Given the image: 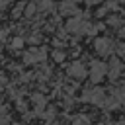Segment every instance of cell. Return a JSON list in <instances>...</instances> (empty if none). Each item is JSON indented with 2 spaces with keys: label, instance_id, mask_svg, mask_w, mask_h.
Returning a JSON list of instances; mask_svg holds the SVG:
<instances>
[{
  "label": "cell",
  "instance_id": "cell-13",
  "mask_svg": "<svg viewBox=\"0 0 125 125\" xmlns=\"http://www.w3.org/2000/svg\"><path fill=\"white\" fill-rule=\"evenodd\" d=\"M23 8H25V4H23V2H21V4H18V6L12 10V16H14V18H20V16L23 14Z\"/></svg>",
  "mask_w": 125,
  "mask_h": 125
},
{
  "label": "cell",
  "instance_id": "cell-16",
  "mask_svg": "<svg viewBox=\"0 0 125 125\" xmlns=\"http://www.w3.org/2000/svg\"><path fill=\"white\" fill-rule=\"evenodd\" d=\"M72 125H90V123H88L86 117H76V119L72 121Z\"/></svg>",
  "mask_w": 125,
  "mask_h": 125
},
{
  "label": "cell",
  "instance_id": "cell-10",
  "mask_svg": "<svg viewBox=\"0 0 125 125\" xmlns=\"http://www.w3.org/2000/svg\"><path fill=\"white\" fill-rule=\"evenodd\" d=\"M35 6H37L39 12H53L55 10L53 0H35Z\"/></svg>",
  "mask_w": 125,
  "mask_h": 125
},
{
  "label": "cell",
  "instance_id": "cell-7",
  "mask_svg": "<svg viewBox=\"0 0 125 125\" xmlns=\"http://www.w3.org/2000/svg\"><path fill=\"white\" fill-rule=\"evenodd\" d=\"M107 72H109V80H117L119 74L123 72V62L119 59H111L109 66H107Z\"/></svg>",
  "mask_w": 125,
  "mask_h": 125
},
{
  "label": "cell",
  "instance_id": "cell-8",
  "mask_svg": "<svg viewBox=\"0 0 125 125\" xmlns=\"http://www.w3.org/2000/svg\"><path fill=\"white\" fill-rule=\"evenodd\" d=\"M68 74H70L72 78H78V80H80V78H86V68H84L82 62L76 61V62H72V64L68 66Z\"/></svg>",
  "mask_w": 125,
  "mask_h": 125
},
{
  "label": "cell",
  "instance_id": "cell-11",
  "mask_svg": "<svg viewBox=\"0 0 125 125\" xmlns=\"http://www.w3.org/2000/svg\"><path fill=\"white\" fill-rule=\"evenodd\" d=\"M35 12H37L35 2H27V4H25V8H23V16H25V18H31Z\"/></svg>",
  "mask_w": 125,
  "mask_h": 125
},
{
  "label": "cell",
  "instance_id": "cell-5",
  "mask_svg": "<svg viewBox=\"0 0 125 125\" xmlns=\"http://www.w3.org/2000/svg\"><path fill=\"white\" fill-rule=\"evenodd\" d=\"M94 47H96V51H98L100 55H104V57H109V55L113 53V41H111L109 37H100V39H96Z\"/></svg>",
  "mask_w": 125,
  "mask_h": 125
},
{
  "label": "cell",
  "instance_id": "cell-24",
  "mask_svg": "<svg viewBox=\"0 0 125 125\" xmlns=\"http://www.w3.org/2000/svg\"><path fill=\"white\" fill-rule=\"evenodd\" d=\"M123 86H125V82H123Z\"/></svg>",
  "mask_w": 125,
  "mask_h": 125
},
{
  "label": "cell",
  "instance_id": "cell-4",
  "mask_svg": "<svg viewBox=\"0 0 125 125\" xmlns=\"http://www.w3.org/2000/svg\"><path fill=\"white\" fill-rule=\"evenodd\" d=\"M47 59V51L39 49V47H31V51H27L23 55V62L25 64H35V62H43Z\"/></svg>",
  "mask_w": 125,
  "mask_h": 125
},
{
  "label": "cell",
  "instance_id": "cell-18",
  "mask_svg": "<svg viewBox=\"0 0 125 125\" xmlns=\"http://www.w3.org/2000/svg\"><path fill=\"white\" fill-rule=\"evenodd\" d=\"M12 45H14L16 49H20V47L23 45V39H21V37H18V39H14V41H12Z\"/></svg>",
  "mask_w": 125,
  "mask_h": 125
},
{
  "label": "cell",
  "instance_id": "cell-9",
  "mask_svg": "<svg viewBox=\"0 0 125 125\" xmlns=\"http://www.w3.org/2000/svg\"><path fill=\"white\" fill-rule=\"evenodd\" d=\"M31 102H33V104L37 105V107H35V109H37L35 113H37V115H41V113H43L41 109L45 107V104H47V100H45V98H43L41 94H33V96H31Z\"/></svg>",
  "mask_w": 125,
  "mask_h": 125
},
{
  "label": "cell",
  "instance_id": "cell-1",
  "mask_svg": "<svg viewBox=\"0 0 125 125\" xmlns=\"http://www.w3.org/2000/svg\"><path fill=\"white\" fill-rule=\"evenodd\" d=\"M66 31L76 33V35H82V33H86V35H96V33H98V27L92 25L90 21H86L84 18L74 16V18L68 20V23H66Z\"/></svg>",
  "mask_w": 125,
  "mask_h": 125
},
{
  "label": "cell",
  "instance_id": "cell-17",
  "mask_svg": "<svg viewBox=\"0 0 125 125\" xmlns=\"http://www.w3.org/2000/svg\"><path fill=\"white\" fill-rule=\"evenodd\" d=\"M53 57H55V61H57V62H62V61H64V53H61V51H55V55H53Z\"/></svg>",
  "mask_w": 125,
  "mask_h": 125
},
{
  "label": "cell",
  "instance_id": "cell-23",
  "mask_svg": "<svg viewBox=\"0 0 125 125\" xmlns=\"http://www.w3.org/2000/svg\"><path fill=\"white\" fill-rule=\"evenodd\" d=\"M119 35H121V37H123V39H125V25H123V27H121V29H119Z\"/></svg>",
  "mask_w": 125,
  "mask_h": 125
},
{
  "label": "cell",
  "instance_id": "cell-15",
  "mask_svg": "<svg viewBox=\"0 0 125 125\" xmlns=\"http://www.w3.org/2000/svg\"><path fill=\"white\" fill-rule=\"evenodd\" d=\"M117 55L121 57V61H125V41L117 45Z\"/></svg>",
  "mask_w": 125,
  "mask_h": 125
},
{
  "label": "cell",
  "instance_id": "cell-12",
  "mask_svg": "<svg viewBox=\"0 0 125 125\" xmlns=\"http://www.w3.org/2000/svg\"><path fill=\"white\" fill-rule=\"evenodd\" d=\"M8 121H10V113H8V109L0 104V125H8Z\"/></svg>",
  "mask_w": 125,
  "mask_h": 125
},
{
  "label": "cell",
  "instance_id": "cell-3",
  "mask_svg": "<svg viewBox=\"0 0 125 125\" xmlns=\"http://www.w3.org/2000/svg\"><path fill=\"white\" fill-rule=\"evenodd\" d=\"M105 72H107V64L102 62V61H94L92 66H90V80H92L94 84H98V82L104 80Z\"/></svg>",
  "mask_w": 125,
  "mask_h": 125
},
{
  "label": "cell",
  "instance_id": "cell-21",
  "mask_svg": "<svg viewBox=\"0 0 125 125\" xmlns=\"http://www.w3.org/2000/svg\"><path fill=\"white\" fill-rule=\"evenodd\" d=\"M84 2H86V4H90V6H96V4H100L102 0H84Z\"/></svg>",
  "mask_w": 125,
  "mask_h": 125
},
{
  "label": "cell",
  "instance_id": "cell-14",
  "mask_svg": "<svg viewBox=\"0 0 125 125\" xmlns=\"http://www.w3.org/2000/svg\"><path fill=\"white\" fill-rule=\"evenodd\" d=\"M49 74H51V68H49V66H45V64H43V66H41V70H39V74H37V76H39V78H41V80H43V78H47V76H49Z\"/></svg>",
  "mask_w": 125,
  "mask_h": 125
},
{
  "label": "cell",
  "instance_id": "cell-2",
  "mask_svg": "<svg viewBox=\"0 0 125 125\" xmlns=\"http://www.w3.org/2000/svg\"><path fill=\"white\" fill-rule=\"evenodd\" d=\"M82 100L88 102V104H94V105H105V100H107V92L102 90V88H88L84 90L82 94Z\"/></svg>",
  "mask_w": 125,
  "mask_h": 125
},
{
  "label": "cell",
  "instance_id": "cell-6",
  "mask_svg": "<svg viewBox=\"0 0 125 125\" xmlns=\"http://www.w3.org/2000/svg\"><path fill=\"white\" fill-rule=\"evenodd\" d=\"M61 14L74 18V16H80V10H78V6H76L74 0H62V4H61Z\"/></svg>",
  "mask_w": 125,
  "mask_h": 125
},
{
  "label": "cell",
  "instance_id": "cell-20",
  "mask_svg": "<svg viewBox=\"0 0 125 125\" xmlns=\"http://www.w3.org/2000/svg\"><path fill=\"white\" fill-rule=\"evenodd\" d=\"M10 2H12V0H0V10H4V8L10 4Z\"/></svg>",
  "mask_w": 125,
  "mask_h": 125
},
{
  "label": "cell",
  "instance_id": "cell-22",
  "mask_svg": "<svg viewBox=\"0 0 125 125\" xmlns=\"http://www.w3.org/2000/svg\"><path fill=\"white\" fill-rule=\"evenodd\" d=\"M4 37H6V31H0V45H2V41H4Z\"/></svg>",
  "mask_w": 125,
  "mask_h": 125
},
{
  "label": "cell",
  "instance_id": "cell-19",
  "mask_svg": "<svg viewBox=\"0 0 125 125\" xmlns=\"http://www.w3.org/2000/svg\"><path fill=\"white\" fill-rule=\"evenodd\" d=\"M109 23H111V25H119L121 20H119V18H109Z\"/></svg>",
  "mask_w": 125,
  "mask_h": 125
}]
</instances>
